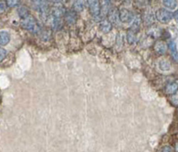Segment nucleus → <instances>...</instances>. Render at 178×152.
I'll list each match as a JSON object with an SVG mask.
<instances>
[{
	"instance_id": "1",
	"label": "nucleus",
	"mask_w": 178,
	"mask_h": 152,
	"mask_svg": "<svg viewBox=\"0 0 178 152\" xmlns=\"http://www.w3.org/2000/svg\"><path fill=\"white\" fill-rule=\"evenodd\" d=\"M20 25L24 29H27L29 31L32 32V33H39L40 32V27L37 22V20L33 17L29 15L26 19H23L22 22H20Z\"/></svg>"
},
{
	"instance_id": "2",
	"label": "nucleus",
	"mask_w": 178,
	"mask_h": 152,
	"mask_svg": "<svg viewBox=\"0 0 178 152\" xmlns=\"http://www.w3.org/2000/svg\"><path fill=\"white\" fill-rule=\"evenodd\" d=\"M155 18L157 19V21L160 22V23L167 24L171 22V20L174 18V16H173V14L170 13L169 11H167L166 9L160 8L157 10L155 13Z\"/></svg>"
},
{
	"instance_id": "3",
	"label": "nucleus",
	"mask_w": 178,
	"mask_h": 152,
	"mask_svg": "<svg viewBox=\"0 0 178 152\" xmlns=\"http://www.w3.org/2000/svg\"><path fill=\"white\" fill-rule=\"evenodd\" d=\"M66 13L67 12L65 6L60 2L54 4L53 7H52V14H53V17L55 19H61V17L65 16Z\"/></svg>"
},
{
	"instance_id": "4",
	"label": "nucleus",
	"mask_w": 178,
	"mask_h": 152,
	"mask_svg": "<svg viewBox=\"0 0 178 152\" xmlns=\"http://www.w3.org/2000/svg\"><path fill=\"white\" fill-rule=\"evenodd\" d=\"M88 7L90 14L93 18L100 17L101 15V3L98 0H90L88 1Z\"/></svg>"
},
{
	"instance_id": "5",
	"label": "nucleus",
	"mask_w": 178,
	"mask_h": 152,
	"mask_svg": "<svg viewBox=\"0 0 178 152\" xmlns=\"http://www.w3.org/2000/svg\"><path fill=\"white\" fill-rule=\"evenodd\" d=\"M119 20L121 22L128 23V22L134 21V14L131 11H129L128 9L125 8V7H121L119 8Z\"/></svg>"
},
{
	"instance_id": "6",
	"label": "nucleus",
	"mask_w": 178,
	"mask_h": 152,
	"mask_svg": "<svg viewBox=\"0 0 178 152\" xmlns=\"http://www.w3.org/2000/svg\"><path fill=\"white\" fill-rule=\"evenodd\" d=\"M108 20L112 23L118 25L120 22L119 20V12L116 7H111L108 14Z\"/></svg>"
},
{
	"instance_id": "7",
	"label": "nucleus",
	"mask_w": 178,
	"mask_h": 152,
	"mask_svg": "<svg viewBox=\"0 0 178 152\" xmlns=\"http://www.w3.org/2000/svg\"><path fill=\"white\" fill-rule=\"evenodd\" d=\"M153 48L156 54H158L160 55H163L166 53L167 44L165 41H163V40H158V41L155 42Z\"/></svg>"
},
{
	"instance_id": "8",
	"label": "nucleus",
	"mask_w": 178,
	"mask_h": 152,
	"mask_svg": "<svg viewBox=\"0 0 178 152\" xmlns=\"http://www.w3.org/2000/svg\"><path fill=\"white\" fill-rule=\"evenodd\" d=\"M99 29L103 34H107L112 29V23L109 21L108 19H103L100 22Z\"/></svg>"
},
{
	"instance_id": "9",
	"label": "nucleus",
	"mask_w": 178,
	"mask_h": 152,
	"mask_svg": "<svg viewBox=\"0 0 178 152\" xmlns=\"http://www.w3.org/2000/svg\"><path fill=\"white\" fill-rule=\"evenodd\" d=\"M34 5H35V8L39 11V13L41 14H46V13L48 12V4L46 1H33Z\"/></svg>"
},
{
	"instance_id": "10",
	"label": "nucleus",
	"mask_w": 178,
	"mask_h": 152,
	"mask_svg": "<svg viewBox=\"0 0 178 152\" xmlns=\"http://www.w3.org/2000/svg\"><path fill=\"white\" fill-rule=\"evenodd\" d=\"M177 91H178V80L167 84L165 88V92L167 95H174L177 93Z\"/></svg>"
},
{
	"instance_id": "11",
	"label": "nucleus",
	"mask_w": 178,
	"mask_h": 152,
	"mask_svg": "<svg viewBox=\"0 0 178 152\" xmlns=\"http://www.w3.org/2000/svg\"><path fill=\"white\" fill-rule=\"evenodd\" d=\"M65 22L69 25H74L76 23V20H77V15L74 11H69L66 13L65 16Z\"/></svg>"
},
{
	"instance_id": "12",
	"label": "nucleus",
	"mask_w": 178,
	"mask_h": 152,
	"mask_svg": "<svg viewBox=\"0 0 178 152\" xmlns=\"http://www.w3.org/2000/svg\"><path fill=\"white\" fill-rule=\"evenodd\" d=\"M141 22H142V19H141V16L139 15H136L134 17V21L132 22V25H131V28L130 29L132 30V31H134L135 34H136L139 29H140V26H141Z\"/></svg>"
},
{
	"instance_id": "13",
	"label": "nucleus",
	"mask_w": 178,
	"mask_h": 152,
	"mask_svg": "<svg viewBox=\"0 0 178 152\" xmlns=\"http://www.w3.org/2000/svg\"><path fill=\"white\" fill-rule=\"evenodd\" d=\"M167 47H168V49L170 50L173 58L178 62V51H177V48H176L175 42L173 41V40H170V41L167 43Z\"/></svg>"
},
{
	"instance_id": "14",
	"label": "nucleus",
	"mask_w": 178,
	"mask_h": 152,
	"mask_svg": "<svg viewBox=\"0 0 178 152\" xmlns=\"http://www.w3.org/2000/svg\"><path fill=\"white\" fill-rule=\"evenodd\" d=\"M110 1H103L101 4V16L102 17H105L108 16L109 11L110 9Z\"/></svg>"
},
{
	"instance_id": "15",
	"label": "nucleus",
	"mask_w": 178,
	"mask_h": 152,
	"mask_svg": "<svg viewBox=\"0 0 178 152\" xmlns=\"http://www.w3.org/2000/svg\"><path fill=\"white\" fill-rule=\"evenodd\" d=\"M159 68L160 70H162V71H169L171 69V63L169 60H167L166 59H163L160 60Z\"/></svg>"
},
{
	"instance_id": "16",
	"label": "nucleus",
	"mask_w": 178,
	"mask_h": 152,
	"mask_svg": "<svg viewBox=\"0 0 178 152\" xmlns=\"http://www.w3.org/2000/svg\"><path fill=\"white\" fill-rule=\"evenodd\" d=\"M10 35L7 31L2 30L0 32V45H6L10 42Z\"/></svg>"
},
{
	"instance_id": "17",
	"label": "nucleus",
	"mask_w": 178,
	"mask_h": 152,
	"mask_svg": "<svg viewBox=\"0 0 178 152\" xmlns=\"http://www.w3.org/2000/svg\"><path fill=\"white\" fill-rule=\"evenodd\" d=\"M84 9H85V2L84 1L78 0L73 4V11L74 12H82L84 11Z\"/></svg>"
},
{
	"instance_id": "18",
	"label": "nucleus",
	"mask_w": 178,
	"mask_h": 152,
	"mask_svg": "<svg viewBox=\"0 0 178 152\" xmlns=\"http://www.w3.org/2000/svg\"><path fill=\"white\" fill-rule=\"evenodd\" d=\"M162 5L167 8V9H170V10H174L177 7V1H175V0H164L162 1Z\"/></svg>"
},
{
	"instance_id": "19",
	"label": "nucleus",
	"mask_w": 178,
	"mask_h": 152,
	"mask_svg": "<svg viewBox=\"0 0 178 152\" xmlns=\"http://www.w3.org/2000/svg\"><path fill=\"white\" fill-rule=\"evenodd\" d=\"M18 14L23 20V19H26L27 17L29 16V11L26 6H20L18 8Z\"/></svg>"
},
{
	"instance_id": "20",
	"label": "nucleus",
	"mask_w": 178,
	"mask_h": 152,
	"mask_svg": "<svg viewBox=\"0 0 178 152\" xmlns=\"http://www.w3.org/2000/svg\"><path fill=\"white\" fill-rule=\"evenodd\" d=\"M127 40H128V43L129 45H132L135 42V40H136V34H135L134 31L129 29L127 32Z\"/></svg>"
},
{
	"instance_id": "21",
	"label": "nucleus",
	"mask_w": 178,
	"mask_h": 152,
	"mask_svg": "<svg viewBox=\"0 0 178 152\" xmlns=\"http://www.w3.org/2000/svg\"><path fill=\"white\" fill-rule=\"evenodd\" d=\"M154 20H155V15H153L151 13H148L146 14L144 16V22L147 24V25H151L154 22ZM145 24V25H146Z\"/></svg>"
},
{
	"instance_id": "22",
	"label": "nucleus",
	"mask_w": 178,
	"mask_h": 152,
	"mask_svg": "<svg viewBox=\"0 0 178 152\" xmlns=\"http://www.w3.org/2000/svg\"><path fill=\"white\" fill-rule=\"evenodd\" d=\"M13 54H10L7 56V58H5V59L4 60V66H5V67H9V66H11V65L14 63V60H15V57H14V58L11 59V56H13ZM1 63H2V62H1Z\"/></svg>"
},
{
	"instance_id": "23",
	"label": "nucleus",
	"mask_w": 178,
	"mask_h": 152,
	"mask_svg": "<svg viewBox=\"0 0 178 152\" xmlns=\"http://www.w3.org/2000/svg\"><path fill=\"white\" fill-rule=\"evenodd\" d=\"M116 45H117V49L120 50L122 45H123V38L120 35V33H119L117 35V39H116Z\"/></svg>"
},
{
	"instance_id": "24",
	"label": "nucleus",
	"mask_w": 178,
	"mask_h": 152,
	"mask_svg": "<svg viewBox=\"0 0 178 152\" xmlns=\"http://www.w3.org/2000/svg\"><path fill=\"white\" fill-rule=\"evenodd\" d=\"M19 1L17 0H7L6 1V5L9 6V7H14V6H17L19 5Z\"/></svg>"
},
{
	"instance_id": "25",
	"label": "nucleus",
	"mask_w": 178,
	"mask_h": 152,
	"mask_svg": "<svg viewBox=\"0 0 178 152\" xmlns=\"http://www.w3.org/2000/svg\"><path fill=\"white\" fill-rule=\"evenodd\" d=\"M0 52H1V55H0V62H3L4 60H5V59L6 58V56H7V52H6V50H5L4 48L0 49Z\"/></svg>"
},
{
	"instance_id": "26",
	"label": "nucleus",
	"mask_w": 178,
	"mask_h": 152,
	"mask_svg": "<svg viewBox=\"0 0 178 152\" xmlns=\"http://www.w3.org/2000/svg\"><path fill=\"white\" fill-rule=\"evenodd\" d=\"M60 23H61V19H55V18H54L53 19V22H52V26H53V29H56L58 27H59V25H60Z\"/></svg>"
},
{
	"instance_id": "27",
	"label": "nucleus",
	"mask_w": 178,
	"mask_h": 152,
	"mask_svg": "<svg viewBox=\"0 0 178 152\" xmlns=\"http://www.w3.org/2000/svg\"><path fill=\"white\" fill-rule=\"evenodd\" d=\"M171 102L175 105V106H178V95H172L171 98Z\"/></svg>"
},
{
	"instance_id": "28",
	"label": "nucleus",
	"mask_w": 178,
	"mask_h": 152,
	"mask_svg": "<svg viewBox=\"0 0 178 152\" xmlns=\"http://www.w3.org/2000/svg\"><path fill=\"white\" fill-rule=\"evenodd\" d=\"M161 152H172V149L170 146H165L164 148H162Z\"/></svg>"
},
{
	"instance_id": "29",
	"label": "nucleus",
	"mask_w": 178,
	"mask_h": 152,
	"mask_svg": "<svg viewBox=\"0 0 178 152\" xmlns=\"http://www.w3.org/2000/svg\"><path fill=\"white\" fill-rule=\"evenodd\" d=\"M5 4L6 3L4 1H1V3H0V5H1V13L5 11Z\"/></svg>"
},
{
	"instance_id": "30",
	"label": "nucleus",
	"mask_w": 178,
	"mask_h": 152,
	"mask_svg": "<svg viewBox=\"0 0 178 152\" xmlns=\"http://www.w3.org/2000/svg\"><path fill=\"white\" fill-rule=\"evenodd\" d=\"M173 16H174L175 20L176 21V22L178 23V10H176V11L173 14Z\"/></svg>"
},
{
	"instance_id": "31",
	"label": "nucleus",
	"mask_w": 178,
	"mask_h": 152,
	"mask_svg": "<svg viewBox=\"0 0 178 152\" xmlns=\"http://www.w3.org/2000/svg\"><path fill=\"white\" fill-rule=\"evenodd\" d=\"M175 152H178V141H176V143H175Z\"/></svg>"
}]
</instances>
